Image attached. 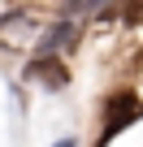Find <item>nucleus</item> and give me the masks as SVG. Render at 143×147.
Segmentation results:
<instances>
[{
  "instance_id": "obj_5",
  "label": "nucleus",
  "mask_w": 143,
  "mask_h": 147,
  "mask_svg": "<svg viewBox=\"0 0 143 147\" xmlns=\"http://www.w3.org/2000/svg\"><path fill=\"white\" fill-rule=\"evenodd\" d=\"M126 22H130V26H134V22H143V0H134V5L126 9Z\"/></svg>"
},
{
  "instance_id": "obj_3",
  "label": "nucleus",
  "mask_w": 143,
  "mask_h": 147,
  "mask_svg": "<svg viewBox=\"0 0 143 147\" xmlns=\"http://www.w3.org/2000/svg\"><path fill=\"white\" fill-rule=\"evenodd\" d=\"M69 43H74V26H69V22H56V26L43 30V39H35V56H56Z\"/></svg>"
},
{
  "instance_id": "obj_2",
  "label": "nucleus",
  "mask_w": 143,
  "mask_h": 147,
  "mask_svg": "<svg viewBox=\"0 0 143 147\" xmlns=\"http://www.w3.org/2000/svg\"><path fill=\"white\" fill-rule=\"evenodd\" d=\"M26 82H39V87H48V91H61V87L69 82V74H65V65H61L56 56H35V61L26 65Z\"/></svg>"
},
{
  "instance_id": "obj_1",
  "label": "nucleus",
  "mask_w": 143,
  "mask_h": 147,
  "mask_svg": "<svg viewBox=\"0 0 143 147\" xmlns=\"http://www.w3.org/2000/svg\"><path fill=\"white\" fill-rule=\"evenodd\" d=\"M134 113H139V100H134V91H117V95H108V104H104V130H100V147L108 143V138H117L130 121H134Z\"/></svg>"
},
{
  "instance_id": "obj_6",
  "label": "nucleus",
  "mask_w": 143,
  "mask_h": 147,
  "mask_svg": "<svg viewBox=\"0 0 143 147\" xmlns=\"http://www.w3.org/2000/svg\"><path fill=\"white\" fill-rule=\"evenodd\" d=\"M52 147H78V143H74V138H61V143H52Z\"/></svg>"
},
{
  "instance_id": "obj_4",
  "label": "nucleus",
  "mask_w": 143,
  "mask_h": 147,
  "mask_svg": "<svg viewBox=\"0 0 143 147\" xmlns=\"http://www.w3.org/2000/svg\"><path fill=\"white\" fill-rule=\"evenodd\" d=\"M96 5H104V0H65V13H87Z\"/></svg>"
},
{
  "instance_id": "obj_7",
  "label": "nucleus",
  "mask_w": 143,
  "mask_h": 147,
  "mask_svg": "<svg viewBox=\"0 0 143 147\" xmlns=\"http://www.w3.org/2000/svg\"><path fill=\"white\" fill-rule=\"evenodd\" d=\"M139 113H143V108H139Z\"/></svg>"
}]
</instances>
